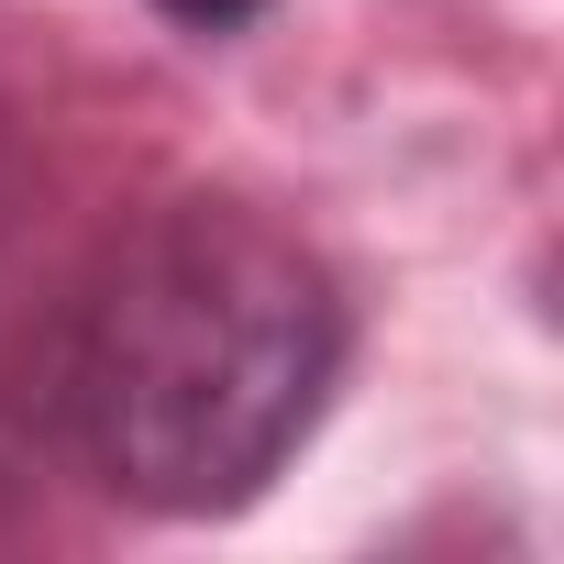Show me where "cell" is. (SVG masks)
I'll use <instances>...</instances> for the list:
<instances>
[{
	"instance_id": "cell-1",
	"label": "cell",
	"mask_w": 564,
	"mask_h": 564,
	"mask_svg": "<svg viewBox=\"0 0 564 564\" xmlns=\"http://www.w3.org/2000/svg\"><path fill=\"white\" fill-rule=\"evenodd\" d=\"M355 366V300L254 199H155L133 210L34 344L45 454L144 509V520H232L322 432Z\"/></svg>"
},
{
	"instance_id": "cell-2",
	"label": "cell",
	"mask_w": 564,
	"mask_h": 564,
	"mask_svg": "<svg viewBox=\"0 0 564 564\" xmlns=\"http://www.w3.org/2000/svg\"><path fill=\"white\" fill-rule=\"evenodd\" d=\"M155 12L177 23V34H199V45H221V34H254L276 0H155Z\"/></svg>"
},
{
	"instance_id": "cell-4",
	"label": "cell",
	"mask_w": 564,
	"mask_h": 564,
	"mask_svg": "<svg viewBox=\"0 0 564 564\" xmlns=\"http://www.w3.org/2000/svg\"><path fill=\"white\" fill-rule=\"evenodd\" d=\"M23 531V498H12V465H0V542H12Z\"/></svg>"
},
{
	"instance_id": "cell-3",
	"label": "cell",
	"mask_w": 564,
	"mask_h": 564,
	"mask_svg": "<svg viewBox=\"0 0 564 564\" xmlns=\"http://www.w3.org/2000/svg\"><path fill=\"white\" fill-rule=\"evenodd\" d=\"M12 199H23V111L0 100V232H12Z\"/></svg>"
}]
</instances>
